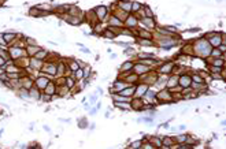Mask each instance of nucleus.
I'll return each instance as SVG.
<instances>
[{
  "label": "nucleus",
  "mask_w": 226,
  "mask_h": 149,
  "mask_svg": "<svg viewBox=\"0 0 226 149\" xmlns=\"http://www.w3.org/2000/svg\"><path fill=\"white\" fill-rule=\"evenodd\" d=\"M196 52L199 53V56H207L211 52V44L206 40H200L199 43H196Z\"/></svg>",
  "instance_id": "obj_1"
},
{
  "label": "nucleus",
  "mask_w": 226,
  "mask_h": 149,
  "mask_svg": "<svg viewBox=\"0 0 226 149\" xmlns=\"http://www.w3.org/2000/svg\"><path fill=\"white\" fill-rule=\"evenodd\" d=\"M192 84V79L189 75H182L180 79V85L181 86H189V85Z\"/></svg>",
  "instance_id": "obj_2"
},
{
  "label": "nucleus",
  "mask_w": 226,
  "mask_h": 149,
  "mask_svg": "<svg viewBox=\"0 0 226 149\" xmlns=\"http://www.w3.org/2000/svg\"><path fill=\"white\" fill-rule=\"evenodd\" d=\"M106 14H107V8H106V7H97L96 8V15H97L99 19H102Z\"/></svg>",
  "instance_id": "obj_3"
},
{
  "label": "nucleus",
  "mask_w": 226,
  "mask_h": 149,
  "mask_svg": "<svg viewBox=\"0 0 226 149\" xmlns=\"http://www.w3.org/2000/svg\"><path fill=\"white\" fill-rule=\"evenodd\" d=\"M134 92H136V88H129V89L125 88V89H122L119 93H121L122 96H125V97H128V96H130V94H133Z\"/></svg>",
  "instance_id": "obj_4"
},
{
  "label": "nucleus",
  "mask_w": 226,
  "mask_h": 149,
  "mask_svg": "<svg viewBox=\"0 0 226 149\" xmlns=\"http://www.w3.org/2000/svg\"><path fill=\"white\" fill-rule=\"evenodd\" d=\"M126 25H128V27H136L137 26V19L134 17H129L126 19Z\"/></svg>",
  "instance_id": "obj_5"
},
{
  "label": "nucleus",
  "mask_w": 226,
  "mask_h": 149,
  "mask_svg": "<svg viewBox=\"0 0 226 149\" xmlns=\"http://www.w3.org/2000/svg\"><path fill=\"white\" fill-rule=\"evenodd\" d=\"M208 43H210V44H213L214 47H219L221 45V37H219V36H217V37L211 38Z\"/></svg>",
  "instance_id": "obj_6"
},
{
  "label": "nucleus",
  "mask_w": 226,
  "mask_h": 149,
  "mask_svg": "<svg viewBox=\"0 0 226 149\" xmlns=\"http://www.w3.org/2000/svg\"><path fill=\"white\" fill-rule=\"evenodd\" d=\"M148 90L147 89V85H141V86H138V89H137V96H142V94H145V92Z\"/></svg>",
  "instance_id": "obj_7"
},
{
  "label": "nucleus",
  "mask_w": 226,
  "mask_h": 149,
  "mask_svg": "<svg viewBox=\"0 0 226 149\" xmlns=\"http://www.w3.org/2000/svg\"><path fill=\"white\" fill-rule=\"evenodd\" d=\"M132 68H133V63H132V62H126V63L121 67V71H128V70H132Z\"/></svg>",
  "instance_id": "obj_8"
},
{
  "label": "nucleus",
  "mask_w": 226,
  "mask_h": 149,
  "mask_svg": "<svg viewBox=\"0 0 226 149\" xmlns=\"http://www.w3.org/2000/svg\"><path fill=\"white\" fill-rule=\"evenodd\" d=\"M151 142H152V146H162V140H159L158 137H152Z\"/></svg>",
  "instance_id": "obj_9"
},
{
  "label": "nucleus",
  "mask_w": 226,
  "mask_h": 149,
  "mask_svg": "<svg viewBox=\"0 0 226 149\" xmlns=\"http://www.w3.org/2000/svg\"><path fill=\"white\" fill-rule=\"evenodd\" d=\"M162 142H163L164 146H171V145H173V140H171V138H168V137H166V138H163V140H162Z\"/></svg>",
  "instance_id": "obj_10"
},
{
  "label": "nucleus",
  "mask_w": 226,
  "mask_h": 149,
  "mask_svg": "<svg viewBox=\"0 0 226 149\" xmlns=\"http://www.w3.org/2000/svg\"><path fill=\"white\" fill-rule=\"evenodd\" d=\"M112 22H110V26H112V25H115V26H122V22L118 19V18H115V17H112Z\"/></svg>",
  "instance_id": "obj_11"
},
{
  "label": "nucleus",
  "mask_w": 226,
  "mask_h": 149,
  "mask_svg": "<svg viewBox=\"0 0 226 149\" xmlns=\"http://www.w3.org/2000/svg\"><path fill=\"white\" fill-rule=\"evenodd\" d=\"M134 70L137 72H145V71H148V67H140V64H136Z\"/></svg>",
  "instance_id": "obj_12"
},
{
  "label": "nucleus",
  "mask_w": 226,
  "mask_h": 149,
  "mask_svg": "<svg viewBox=\"0 0 226 149\" xmlns=\"http://www.w3.org/2000/svg\"><path fill=\"white\" fill-rule=\"evenodd\" d=\"M142 22H144L147 26H149V27H154V26H155V22L152 23V19H151V18H144V19H142Z\"/></svg>",
  "instance_id": "obj_13"
},
{
  "label": "nucleus",
  "mask_w": 226,
  "mask_h": 149,
  "mask_svg": "<svg viewBox=\"0 0 226 149\" xmlns=\"http://www.w3.org/2000/svg\"><path fill=\"white\" fill-rule=\"evenodd\" d=\"M140 44H141V45H154V43H152L149 38H142V40H140Z\"/></svg>",
  "instance_id": "obj_14"
},
{
  "label": "nucleus",
  "mask_w": 226,
  "mask_h": 149,
  "mask_svg": "<svg viewBox=\"0 0 226 149\" xmlns=\"http://www.w3.org/2000/svg\"><path fill=\"white\" fill-rule=\"evenodd\" d=\"M210 53L213 55L214 58H219V56H222V51H221V49H214V51H211Z\"/></svg>",
  "instance_id": "obj_15"
},
{
  "label": "nucleus",
  "mask_w": 226,
  "mask_h": 149,
  "mask_svg": "<svg viewBox=\"0 0 226 149\" xmlns=\"http://www.w3.org/2000/svg\"><path fill=\"white\" fill-rule=\"evenodd\" d=\"M140 58L141 59H155V55L154 53H141Z\"/></svg>",
  "instance_id": "obj_16"
},
{
  "label": "nucleus",
  "mask_w": 226,
  "mask_h": 149,
  "mask_svg": "<svg viewBox=\"0 0 226 149\" xmlns=\"http://www.w3.org/2000/svg\"><path fill=\"white\" fill-rule=\"evenodd\" d=\"M173 68V64L171 63H167V64H164L163 67H162V71H164V72H168L170 70Z\"/></svg>",
  "instance_id": "obj_17"
},
{
  "label": "nucleus",
  "mask_w": 226,
  "mask_h": 149,
  "mask_svg": "<svg viewBox=\"0 0 226 149\" xmlns=\"http://www.w3.org/2000/svg\"><path fill=\"white\" fill-rule=\"evenodd\" d=\"M140 36L144 37V38H149V40H151V37H152V36L148 34V32H145V30H140Z\"/></svg>",
  "instance_id": "obj_18"
},
{
  "label": "nucleus",
  "mask_w": 226,
  "mask_h": 149,
  "mask_svg": "<svg viewBox=\"0 0 226 149\" xmlns=\"http://www.w3.org/2000/svg\"><path fill=\"white\" fill-rule=\"evenodd\" d=\"M186 140H188V136H185V134H184V136L177 137V142H185Z\"/></svg>",
  "instance_id": "obj_19"
},
{
  "label": "nucleus",
  "mask_w": 226,
  "mask_h": 149,
  "mask_svg": "<svg viewBox=\"0 0 226 149\" xmlns=\"http://www.w3.org/2000/svg\"><path fill=\"white\" fill-rule=\"evenodd\" d=\"M193 81H196V82H199V84H203V78H200V75H199V74H196V75H193Z\"/></svg>",
  "instance_id": "obj_20"
},
{
  "label": "nucleus",
  "mask_w": 226,
  "mask_h": 149,
  "mask_svg": "<svg viewBox=\"0 0 226 149\" xmlns=\"http://www.w3.org/2000/svg\"><path fill=\"white\" fill-rule=\"evenodd\" d=\"M104 36H106V37H111V38H114L116 34H112L110 30H106V32H104Z\"/></svg>",
  "instance_id": "obj_21"
},
{
  "label": "nucleus",
  "mask_w": 226,
  "mask_h": 149,
  "mask_svg": "<svg viewBox=\"0 0 226 149\" xmlns=\"http://www.w3.org/2000/svg\"><path fill=\"white\" fill-rule=\"evenodd\" d=\"M43 56H45V51H44V52L40 51V52H37V53H36V58H37V59H41Z\"/></svg>",
  "instance_id": "obj_22"
},
{
  "label": "nucleus",
  "mask_w": 226,
  "mask_h": 149,
  "mask_svg": "<svg viewBox=\"0 0 226 149\" xmlns=\"http://www.w3.org/2000/svg\"><path fill=\"white\" fill-rule=\"evenodd\" d=\"M214 66H217V67H222V66H223V62H222V60H215V62H214Z\"/></svg>",
  "instance_id": "obj_23"
},
{
  "label": "nucleus",
  "mask_w": 226,
  "mask_h": 149,
  "mask_svg": "<svg viewBox=\"0 0 226 149\" xmlns=\"http://www.w3.org/2000/svg\"><path fill=\"white\" fill-rule=\"evenodd\" d=\"M45 84H47V81H45V79H43V78H41V79H39V86H40V88L45 86Z\"/></svg>",
  "instance_id": "obj_24"
},
{
  "label": "nucleus",
  "mask_w": 226,
  "mask_h": 149,
  "mask_svg": "<svg viewBox=\"0 0 226 149\" xmlns=\"http://www.w3.org/2000/svg\"><path fill=\"white\" fill-rule=\"evenodd\" d=\"M166 30H168V32H177V29H175L174 26H167V27H164Z\"/></svg>",
  "instance_id": "obj_25"
},
{
  "label": "nucleus",
  "mask_w": 226,
  "mask_h": 149,
  "mask_svg": "<svg viewBox=\"0 0 226 149\" xmlns=\"http://www.w3.org/2000/svg\"><path fill=\"white\" fill-rule=\"evenodd\" d=\"M141 145V141H136L134 144H132V148H138Z\"/></svg>",
  "instance_id": "obj_26"
},
{
  "label": "nucleus",
  "mask_w": 226,
  "mask_h": 149,
  "mask_svg": "<svg viewBox=\"0 0 226 149\" xmlns=\"http://www.w3.org/2000/svg\"><path fill=\"white\" fill-rule=\"evenodd\" d=\"M0 55H1V58H3V59H8V55H7V52L0 51Z\"/></svg>",
  "instance_id": "obj_27"
},
{
  "label": "nucleus",
  "mask_w": 226,
  "mask_h": 149,
  "mask_svg": "<svg viewBox=\"0 0 226 149\" xmlns=\"http://www.w3.org/2000/svg\"><path fill=\"white\" fill-rule=\"evenodd\" d=\"M71 70H78V66H77V63H71Z\"/></svg>",
  "instance_id": "obj_28"
},
{
  "label": "nucleus",
  "mask_w": 226,
  "mask_h": 149,
  "mask_svg": "<svg viewBox=\"0 0 226 149\" xmlns=\"http://www.w3.org/2000/svg\"><path fill=\"white\" fill-rule=\"evenodd\" d=\"M140 4H138V3H134V4H133V8H134V10H138V8H140Z\"/></svg>",
  "instance_id": "obj_29"
},
{
  "label": "nucleus",
  "mask_w": 226,
  "mask_h": 149,
  "mask_svg": "<svg viewBox=\"0 0 226 149\" xmlns=\"http://www.w3.org/2000/svg\"><path fill=\"white\" fill-rule=\"evenodd\" d=\"M3 63H4V59H3V58H0V64H3Z\"/></svg>",
  "instance_id": "obj_30"
}]
</instances>
